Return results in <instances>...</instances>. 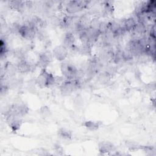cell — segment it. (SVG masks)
<instances>
[{"label": "cell", "instance_id": "10", "mask_svg": "<svg viewBox=\"0 0 156 156\" xmlns=\"http://www.w3.org/2000/svg\"><path fill=\"white\" fill-rule=\"evenodd\" d=\"M75 37L72 32H66L63 37V45L68 48H73L75 43Z\"/></svg>", "mask_w": 156, "mask_h": 156}, {"label": "cell", "instance_id": "4", "mask_svg": "<svg viewBox=\"0 0 156 156\" xmlns=\"http://www.w3.org/2000/svg\"><path fill=\"white\" fill-rule=\"evenodd\" d=\"M87 1H70L66 5V11L69 14H74L85 8L88 4Z\"/></svg>", "mask_w": 156, "mask_h": 156}, {"label": "cell", "instance_id": "17", "mask_svg": "<svg viewBox=\"0 0 156 156\" xmlns=\"http://www.w3.org/2000/svg\"><path fill=\"white\" fill-rule=\"evenodd\" d=\"M110 79V74L108 72H102L98 76V80L101 83H105Z\"/></svg>", "mask_w": 156, "mask_h": 156}, {"label": "cell", "instance_id": "6", "mask_svg": "<svg viewBox=\"0 0 156 156\" xmlns=\"http://www.w3.org/2000/svg\"><path fill=\"white\" fill-rule=\"evenodd\" d=\"M37 29L29 23L27 24L20 25L18 29V34L24 39L32 40L35 37Z\"/></svg>", "mask_w": 156, "mask_h": 156}, {"label": "cell", "instance_id": "13", "mask_svg": "<svg viewBox=\"0 0 156 156\" xmlns=\"http://www.w3.org/2000/svg\"><path fill=\"white\" fill-rule=\"evenodd\" d=\"M136 24V22L133 18H128L124 20L122 27L125 31H130L134 30Z\"/></svg>", "mask_w": 156, "mask_h": 156}, {"label": "cell", "instance_id": "3", "mask_svg": "<svg viewBox=\"0 0 156 156\" xmlns=\"http://www.w3.org/2000/svg\"><path fill=\"white\" fill-rule=\"evenodd\" d=\"M78 85L79 82L76 79L63 80V82L59 86L60 93L63 96L69 95L75 90Z\"/></svg>", "mask_w": 156, "mask_h": 156}, {"label": "cell", "instance_id": "18", "mask_svg": "<svg viewBox=\"0 0 156 156\" xmlns=\"http://www.w3.org/2000/svg\"><path fill=\"white\" fill-rule=\"evenodd\" d=\"M17 71L16 66L15 67L11 63H7L5 65V71L9 76H13L15 74V71Z\"/></svg>", "mask_w": 156, "mask_h": 156}, {"label": "cell", "instance_id": "2", "mask_svg": "<svg viewBox=\"0 0 156 156\" xmlns=\"http://www.w3.org/2000/svg\"><path fill=\"white\" fill-rule=\"evenodd\" d=\"M62 75L66 79H75L78 76V70L76 67L69 62H63L60 66Z\"/></svg>", "mask_w": 156, "mask_h": 156}, {"label": "cell", "instance_id": "9", "mask_svg": "<svg viewBox=\"0 0 156 156\" xmlns=\"http://www.w3.org/2000/svg\"><path fill=\"white\" fill-rule=\"evenodd\" d=\"M99 151L103 154L111 152L115 150V146L110 141H102L98 144Z\"/></svg>", "mask_w": 156, "mask_h": 156}, {"label": "cell", "instance_id": "11", "mask_svg": "<svg viewBox=\"0 0 156 156\" xmlns=\"http://www.w3.org/2000/svg\"><path fill=\"white\" fill-rule=\"evenodd\" d=\"M17 71L20 73H26L30 71L31 65L30 63L24 58H21L16 65Z\"/></svg>", "mask_w": 156, "mask_h": 156}, {"label": "cell", "instance_id": "21", "mask_svg": "<svg viewBox=\"0 0 156 156\" xmlns=\"http://www.w3.org/2000/svg\"><path fill=\"white\" fill-rule=\"evenodd\" d=\"M40 113L41 115L43 116V117H46L47 116L49 115V114L50 113V111L49 109L46 107V106H43L40 109Z\"/></svg>", "mask_w": 156, "mask_h": 156}, {"label": "cell", "instance_id": "15", "mask_svg": "<svg viewBox=\"0 0 156 156\" xmlns=\"http://www.w3.org/2000/svg\"><path fill=\"white\" fill-rule=\"evenodd\" d=\"M93 44L90 43H83L80 48H79V52L85 55H91L92 52Z\"/></svg>", "mask_w": 156, "mask_h": 156}, {"label": "cell", "instance_id": "16", "mask_svg": "<svg viewBox=\"0 0 156 156\" xmlns=\"http://www.w3.org/2000/svg\"><path fill=\"white\" fill-rule=\"evenodd\" d=\"M11 7L15 10H21L25 5V1H10Z\"/></svg>", "mask_w": 156, "mask_h": 156}, {"label": "cell", "instance_id": "7", "mask_svg": "<svg viewBox=\"0 0 156 156\" xmlns=\"http://www.w3.org/2000/svg\"><path fill=\"white\" fill-rule=\"evenodd\" d=\"M68 54V49L63 44L55 46L52 51L53 57L58 61L64 60L67 57Z\"/></svg>", "mask_w": 156, "mask_h": 156}, {"label": "cell", "instance_id": "20", "mask_svg": "<svg viewBox=\"0 0 156 156\" xmlns=\"http://www.w3.org/2000/svg\"><path fill=\"white\" fill-rule=\"evenodd\" d=\"M8 51V49H7V44L5 43V41L3 40V39L1 40V42H0V54L1 57L7 53V52Z\"/></svg>", "mask_w": 156, "mask_h": 156}, {"label": "cell", "instance_id": "19", "mask_svg": "<svg viewBox=\"0 0 156 156\" xmlns=\"http://www.w3.org/2000/svg\"><path fill=\"white\" fill-rule=\"evenodd\" d=\"M137 34H143L146 31V27L145 26V24L138 22L136 23V26L134 29V30Z\"/></svg>", "mask_w": 156, "mask_h": 156}, {"label": "cell", "instance_id": "23", "mask_svg": "<svg viewBox=\"0 0 156 156\" xmlns=\"http://www.w3.org/2000/svg\"><path fill=\"white\" fill-rule=\"evenodd\" d=\"M8 91V87L6 85H3L1 83V95L5 94Z\"/></svg>", "mask_w": 156, "mask_h": 156}, {"label": "cell", "instance_id": "8", "mask_svg": "<svg viewBox=\"0 0 156 156\" xmlns=\"http://www.w3.org/2000/svg\"><path fill=\"white\" fill-rule=\"evenodd\" d=\"M51 62V57L50 54L46 52L41 53L38 59V64L41 69H46Z\"/></svg>", "mask_w": 156, "mask_h": 156}, {"label": "cell", "instance_id": "22", "mask_svg": "<svg viewBox=\"0 0 156 156\" xmlns=\"http://www.w3.org/2000/svg\"><path fill=\"white\" fill-rule=\"evenodd\" d=\"M126 145L131 150L136 149L139 147L138 146L137 143H136L135 142H133V141H127V142H126Z\"/></svg>", "mask_w": 156, "mask_h": 156}, {"label": "cell", "instance_id": "24", "mask_svg": "<svg viewBox=\"0 0 156 156\" xmlns=\"http://www.w3.org/2000/svg\"><path fill=\"white\" fill-rule=\"evenodd\" d=\"M55 152H58L59 154H60V152H62V149L61 146H60V145H58V144H57V145L55 147Z\"/></svg>", "mask_w": 156, "mask_h": 156}, {"label": "cell", "instance_id": "14", "mask_svg": "<svg viewBox=\"0 0 156 156\" xmlns=\"http://www.w3.org/2000/svg\"><path fill=\"white\" fill-rule=\"evenodd\" d=\"M58 136L64 140H70L73 136L72 132L66 128H60L57 131Z\"/></svg>", "mask_w": 156, "mask_h": 156}, {"label": "cell", "instance_id": "12", "mask_svg": "<svg viewBox=\"0 0 156 156\" xmlns=\"http://www.w3.org/2000/svg\"><path fill=\"white\" fill-rule=\"evenodd\" d=\"M102 125V122L98 121H86L83 122V126L90 131L97 130Z\"/></svg>", "mask_w": 156, "mask_h": 156}, {"label": "cell", "instance_id": "1", "mask_svg": "<svg viewBox=\"0 0 156 156\" xmlns=\"http://www.w3.org/2000/svg\"><path fill=\"white\" fill-rule=\"evenodd\" d=\"M55 80L56 78L52 73L46 69H41L35 80V83L40 88H49L55 83Z\"/></svg>", "mask_w": 156, "mask_h": 156}, {"label": "cell", "instance_id": "5", "mask_svg": "<svg viewBox=\"0 0 156 156\" xmlns=\"http://www.w3.org/2000/svg\"><path fill=\"white\" fill-rule=\"evenodd\" d=\"M29 111L28 107L23 103L15 104L11 105L8 110L5 112V113H10L16 117L21 118L22 116L26 115Z\"/></svg>", "mask_w": 156, "mask_h": 156}]
</instances>
